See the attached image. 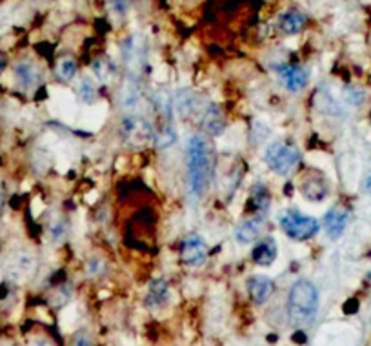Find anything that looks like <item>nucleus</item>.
Returning <instances> with one entry per match:
<instances>
[{
	"mask_svg": "<svg viewBox=\"0 0 371 346\" xmlns=\"http://www.w3.org/2000/svg\"><path fill=\"white\" fill-rule=\"evenodd\" d=\"M120 135L124 142L130 144H144L149 139H153V124L146 115H140L137 111H127L120 123Z\"/></svg>",
	"mask_w": 371,
	"mask_h": 346,
	"instance_id": "5",
	"label": "nucleus"
},
{
	"mask_svg": "<svg viewBox=\"0 0 371 346\" xmlns=\"http://www.w3.org/2000/svg\"><path fill=\"white\" fill-rule=\"evenodd\" d=\"M289 317L295 324L304 326L311 323L319 310V290L308 279H298L289 290L288 297Z\"/></svg>",
	"mask_w": 371,
	"mask_h": 346,
	"instance_id": "2",
	"label": "nucleus"
},
{
	"mask_svg": "<svg viewBox=\"0 0 371 346\" xmlns=\"http://www.w3.org/2000/svg\"><path fill=\"white\" fill-rule=\"evenodd\" d=\"M180 257L188 266H202L208 259V245H206L204 237L199 233H188L184 237L182 246H180Z\"/></svg>",
	"mask_w": 371,
	"mask_h": 346,
	"instance_id": "6",
	"label": "nucleus"
},
{
	"mask_svg": "<svg viewBox=\"0 0 371 346\" xmlns=\"http://www.w3.org/2000/svg\"><path fill=\"white\" fill-rule=\"evenodd\" d=\"M15 77H17L22 88H33L40 80V70L33 62L22 61L15 66Z\"/></svg>",
	"mask_w": 371,
	"mask_h": 346,
	"instance_id": "13",
	"label": "nucleus"
},
{
	"mask_svg": "<svg viewBox=\"0 0 371 346\" xmlns=\"http://www.w3.org/2000/svg\"><path fill=\"white\" fill-rule=\"evenodd\" d=\"M253 263L258 266H271L277 261L279 248L275 241H262L253 248Z\"/></svg>",
	"mask_w": 371,
	"mask_h": 346,
	"instance_id": "15",
	"label": "nucleus"
},
{
	"mask_svg": "<svg viewBox=\"0 0 371 346\" xmlns=\"http://www.w3.org/2000/svg\"><path fill=\"white\" fill-rule=\"evenodd\" d=\"M264 232H266V219L262 215H255L237 226L235 241L239 245H251V242H257Z\"/></svg>",
	"mask_w": 371,
	"mask_h": 346,
	"instance_id": "8",
	"label": "nucleus"
},
{
	"mask_svg": "<svg viewBox=\"0 0 371 346\" xmlns=\"http://www.w3.org/2000/svg\"><path fill=\"white\" fill-rule=\"evenodd\" d=\"M215 175V152L202 133L189 137L186 144V186L193 202H199L210 192Z\"/></svg>",
	"mask_w": 371,
	"mask_h": 346,
	"instance_id": "1",
	"label": "nucleus"
},
{
	"mask_svg": "<svg viewBox=\"0 0 371 346\" xmlns=\"http://www.w3.org/2000/svg\"><path fill=\"white\" fill-rule=\"evenodd\" d=\"M168 294H170V286L164 279L153 280L151 286L148 290V297H146V304L148 307H161L162 302H166Z\"/></svg>",
	"mask_w": 371,
	"mask_h": 346,
	"instance_id": "16",
	"label": "nucleus"
},
{
	"mask_svg": "<svg viewBox=\"0 0 371 346\" xmlns=\"http://www.w3.org/2000/svg\"><path fill=\"white\" fill-rule=\"evenodd\" d=\"M301 193L308 202H322L329 195V186L324 177L310 175L301 183Z\"/></svg>",
	"mask_w": 371,
	"mask_h": 346,
	"instance_id": "10",
	"label": "nucleus"
},
{
	"mask_svg": "<svg viewBox=\"0 0 371 346\" xmlns=\"http://www.w3.org/2000/svg\"><path fill=\"white\" fill-rule=\"evenodd\" d=\"M201 124L202 128H204V132L213 137L222 135L224 130H226V121H224L222 111H220V108H218L217 104H213V102L206 104V108L202 110Z\"/></svg>",
	"mask_w": 371,
	"mask_h": 346,
	"instance_id": "11",
	"label": "nucleus"
},
{
	"mask_svg": "<svg viewBox=\"0 0 371 346\" xmlns=\"http://www.w3.org/2000/svg\"><path fill=\"white\" fill-rule=\"evenodd\" d=\"M2 204H4V188L0 185V208H2Z\"/></svg>",
	"mask_w": 371,
	"mask_h": 346,
	"instance_id": "27",
	"label": "nucleus"
},
{
	"mask_svg": "<svg viewBox=\"0 0 371 346\" xmlns=\"http://www.w3.org/2000/svg\"><path fill=\"white\" fill-rule=\"evenodd\" d=\"M109 4H111V9H113L115 13L124 15L130 8V0H109Z\"/></svg>",
	"mask_w": 371,
	"mask_h": 346,
	"instance_id": "22",
	"label": "nucleus"
},
{
	"mask_svg": "<svg viewBox=\"0 0 371 346\" xmlns=\"http://www.w3.org/2000/svg\"><path fill=\"white\" fill-rule=\"evenodd\" d=\"M364 190L371 195V175H367L366 180H364Z\"/></svg>",
	"mask_w": 371,
	"mask_h": 346,
	"instance_id": "25",
	"label": "nucleus"
},
{
	"mask_svg": "<svg viewBox=\"0 0 371 346\" xmlns=\"http://www.w3.org/2000/svg\"><path fill=\"white\" fill-rule=\"evenodd\" d=\"M4 68H6V55L0 51V73L4 71Z\"/></svg>",
	"mask_w": 371,
	"mask_h": 346,
	"instance_id": "26",
	"label": "nucleus"
},
{
	"mask_svg": "<svg viewBox=\"0 0 371 346\" xmlns=\"http://www.w3.org/2000/svg\"><path fill=\"white\" fill-rule=\"evenodd\" d=\"M344 97H346V101L349 102V104H360V102H363V92H358L357 88H348L346 89V93H344Z\"/></svg>",
	"mask_w": 371,
	"mask_h": 346,
	"instance_id": "21",
	"label": "nucleus"
},
{
	"mask_svg": "<svg viewBox=\"0 0 371 346\" xmlns=\"http://www.w3.org/2000/svg\"><path fill=\"white\" fill-rule=\"evenodd\" d=\"M79 95H80V99L86 102V104H92V102H95V99H96L95 84H93L89 79H84L79 86Z\"/></svg>",
	"mask_w": 371,
	"mask_h": 346,
	"instance_id": "20",
	"label": "nucleus"
},
{
	"mask_svg": "<svg viewBox=\"0 0 371 346\" xmlns=\"http://www.w3.org/2000/svg\"><path fill=\"white\" fill-rule=\"evenodd\" d=\"M277 77H279V82L282 84L284 88L291 93H298L308 86V80H310V75L308 70L297 64H280L277 66Z\"/></svg>",
	"mask_w": 371,
	"mask_h": 346,
	"instance_id": "7",
	"label": "nucleus"
},
{
	"mask_svg": "<svg viewBox=\"0 0 371 346\" xmlns=\"http://www.w3.org/2000/svg\"><path fill=\"white\" fill-rule=\"evenodd\" d=\"M173 104L182 117H188V115H191L193 111L199 108V99H196L191 92L182 89V92H179V95H177V99L173 101Z\"/></svg>",
	"mask_w": 371,
	"mask_h": 346,
	"instance_id": "17",
	"label": "nucleus"
},
{
	"mask_svg": "<svg viewBox=\"0 0 371 346\" xmlns=\"http://www.w3.org/2000/svg\"><path fill=\"white\" fill-rule=\"evenodd\" d=\"M273 288H275L273 280L266 276H255L251 277L248 283L249 295H251V299H253L257 304L266 302L268 299H270V295L273 294Z\"/></svg>",
	"mask_w": 371,
	"mask_h": 346,
	"instance_id": "12",
	"label": "nucleus"
},
{
	"mask_svg": "<svg viewBox=\"0 0 371 346\" xmlns=\"http://www.w3.org/2000/svg\"><path fill=\"white\" fill-rule=\"evenodd\" d=\"M73 346H92V339L87 333H79L77 338H75Z\"/></svg>",
	"mask_w": 371,
	"mask_h": 346,
	"instance_id": "23",
	"label": "nucleus"
},
{
	"mask_svg": "<svg viewBox=\"0 0 371 346\" xmlns=\"http://www.w3.org/2000/svg\"><path fill=\"white\" fill-rule=\"evenodd\" d=\"M349 214L346 208L342 206H333L332 210H327L326 217H324V230H326V235L333 241L341 239L342 233H344L346 226H348Z\"/></svg>",
	"mask_w": 371,
	"mask_h": 346,
	"instance_id": "9",
	"label": "nucleus"
},
{
	"mask_svg": "<svg viewBox=\"0 0 371 346\" xmlns=\"http://www.w3.org/2000/svg\"><path fill=\"white\" fill-rule=\"evenodd\" d=\"M280 230L293 241H310L311 237L319 233L320 224L315 217L304 215L301 211L288 210L279 217Z\"/></svg>",
	"mask_w": 371,
	"mask_h": 346,
	"instance_id": "4",
	"label": "nucleus"
},
{
	"mask_svg": "<svg viewBox=\"0 0 371 346\" xmlns=\"http://www.w3.org/2000/svg\"><path fill=\"white\" fill-rule=\"evenodd\" d=\"M75 75H77V62H75V58H71V57L61 58V61H58V64H57V77L58 79L64 80V82H70Z\"/></svg>",
	"mask_w": 371,
	"mask_h": 346,
	"instance_id": "18",
	"label": "nucleus"
},
{
	"mask_svg": "<svg viewBox=\"0 0 371 346\" xmlns=\"http://www.w3.org/2000/svg\"><path fill=\"white\" fill-rule=\"evenodd\" d=\"M251 197H253L255 206H257L258 211H268V208H270V193H268L266 186L262 185V183L255 185Z\"/></svg>",
	"mask_w": 371,
	"mask_h": 346,
	"instance_id": "19",
	"label": "nucleus"
},
{
	"mask_svg": "<svg viewBox=\"0 0 371 346\" xmlns=\"http://www.w3.org/2000/svg\"><path fill=\"white\" fill-rule=\"evenodd\" d=\"M264 161H266L268 168L275 171L277 175L286 177L298 166V162H301V152L293 144L275 140V142H271L266 148V152H264Z\"/></svg>",
	"mask_w": 371,
	"mask_h": 346,
	"instance_id": "3",
	"label": "nucleus"
},
{
	"mask_svg": "<svg viewBox=\"0 0 371 346\" xmlns=\"http://www.w3.org/2000/svg\"><path fill=\"white\" fill-rule=\"evenodd\" d=\"M306 23H308V17L302 11L289 9L279 18V27L286 35H297L298 31H302V27L306 26Z\"/></svg>",
	"mask_w": 371,
	"mask_h": 346,
	"instance_id": "14",
	"label": "nucleus"
},
{
	"mask_svg": "<svg viewBox=\"0 0 371 346\" xmlns=\"http://www.w3.org/2000/svg\"><path fill=\"white\" fill-rule=\"evenodd\" d=\"M101 268H102L101 261H99V259H93L92 263H89V273H99L101 272Z\"/></svg>",
	"mask_w": 371,
	"mask_h": 346,
	"instance_id": "24",
	"label": "nucleus"
}]
</instances>
